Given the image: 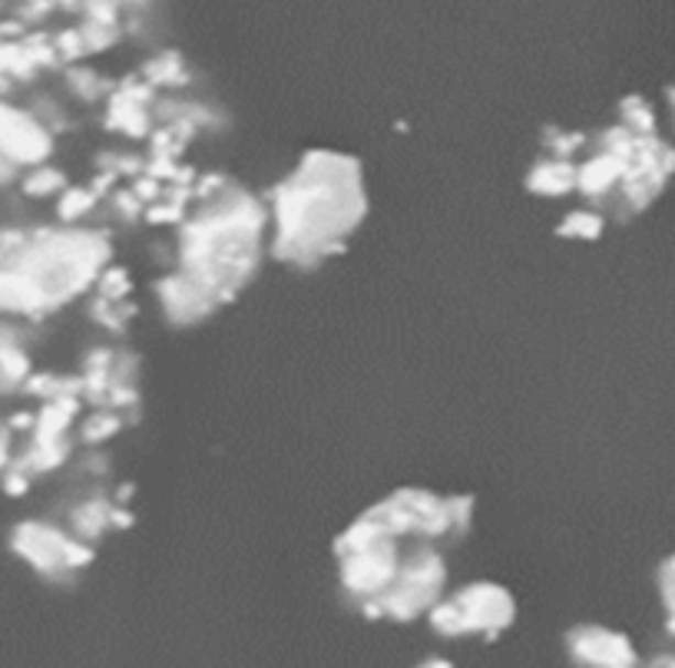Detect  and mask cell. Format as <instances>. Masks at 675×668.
Here are the masks:
<instances>
[{
    "label": "cell",
    "mask_w": 675,
    "mask_h": 668,
    "mask_svg": "<svg viewBox=\"0 0 675 668\" xmlns=\"http://www.w3.org/2000/svg\"><path fill=\"white\" fill-rule=\"evenodd\" d=\"M368 216L361 163L335 150H308L269 199V252L312 269L345 249Z\"/></svg>",
    "instance_id": "6da1fadb"
},
{
    "label": "cell",
    "mask_w": 675,
    "mask_h": 668,
    "mask_svg": "<svg viewBox=\"0 0 675 668\" xmlns=\"http://www.w3.org/2000/svg\"><path fill=\"white\" fill-rule=\"evenodd\" d=\"M269 209L242 189L209 196L179 236V275L216 305L236 298L259 272Z\"/></svg>",
    "instance_id": "7a4b0ae2"
},
{
    "label": "cell",
    "mask_w": 675,
    "mask_h": 668,
    "mask_svg": "<svg viewBox=\"0 0 675 668\" xmlns=\"http://www.w3.org/2000/svg\"><path fill=\"white\" fill-rule=\"evenodd\" d=\"M447 582V566L434 546H417L404 556L394 582L371 602V615H391V618H414L421 612H431L440 602Z\"/></svg>",
    "instance_id": "3957f363"
},
{
    "label": "cell",
    "mask_w": 675,
    "mask_h": 668,
    "mask_svg": "<svg viewBox=\"0 0 675 668\" xmlns=\"http://www.w3.org/2000/svg\"><path fill=\"white\" fill-rule=\"evenodd\" d=\"M513 615V595L497 582H473L431 609V622L440 635H497Z\"/></svg>",
    "instance_id": "277c9868"
},
{
    "label": "cell",
    "mask_w": 675,
    "mask_h": 668,
    "mask_svg": "<svg viewBox=\"0 0 675 668\" xmlns=\"http://www.w3.org/2000/svg\"><path fill=\"white\" fill-rule=\"evenodd\" d=\"M11 552L31 569L54 576L90 562V552L47 519H24L11 529Z\"/></svg>",
    "instance_id": "5b68a950"
},
{
    "label": "cell",
    "mask_w": 675,
    "mask_h": 668,
    "mask_svg": "<svg viewBox=\"0 0 675 668\" xmlns=\"http://www.w3.org/2000/svg\"><path fill=\"white\" fill-rule=\"evenodd\" d=\"M51 146L54 140L41 117L0 100V160L14 163L18 169H34L47 163Z\"/></svg>",
    "instance_id": "8992f818"
},
{
    "label": "cell",
    "mask_w": 675,
    "mask_h": 668,
    "mask_svg": "<svg viewBox=\"0 0 675 668\" xmlns=\"http://www.w3.org/2000/svg\"><path fill=\"white\" fill-rule=\"evenodd\" d=\"M569 648H573V658L589 668H629L632 665V645L622 635L596 628V625H583L569 632Z\"/></svg>",
    "instance_id": "52a82bcc"
},
{
    "label": "cell",
    "mask_w": 675,
    "mask_h": 668,
    "mask_svg": "<svg viewBox=\"0 0 675 668\" xmlns=\"http://www.w3.org/2000/svg\"><path fill=\"white\" fill-rule=\"evenodd\" d=\"M530 189H533V193H543V196H563V193L576 189V169L566 166L563 160L540 163V166L530 173Z\"/></svg>",
    "instance_id": "ba28073f"
},
{
    "label": "cell",
    "mask_w": 675,
    "mask_h": 668,
    "mask_svg": "<svg viewBox=\"0 0 675 668\" xmlns=\"http://www.w3.org/2000/svg\"><path fill=\"white\" fill-rule=\"evenodd\" d=\"M61 186H64V176L57 169H47V166H34L21 176V189L34 199L54 196V193H61Z\"/></svg>",
    "instance_id": "9c48e42d"
},
{
    "label": "cell",
    "mask_w": 675,
    "mask_h": 668,
    "mask_svg": "<svg viewBox=\"0 0 675 668\" xmlns=\"http://www.w3.org/2000/svg\"><path fill=\"white\" fill-rule=\"evenodd\" d=\"M599 229H602V222H599L596 216H589V212L569 216V219L563 222V232H566V236H596Z\"/></svg>",
    "instance_id": "30bf717a"
},
{
    "label": "cell",
    "mask_w": 675,
    "mask_h": 668,
    "mask_svg": "<svg viewBox=\"0 0 675 668\" xmlns=\"http://www.w3.org/2000/svg\"><path fill=\"white\" fill-rule=\"evenodd\" d=\"M18 176H21V169H18L14 163L0 160V189H4V186H14V183H18Z\"/></svg>",
    "instance_id": "8fae6325"
},
{
    "label": "cell",
    "mask_w": 675,
    "mask_h": 668,
    "mask_svg": "<svg viewBox=\"0 0 675 668\" xmlns=\"http://www.w3.org/2000/svg\"><path fill=\"white\" fill-rule=\"evenodd\" d=\"M424 668H450V665H447V661H440V658H434V661H427Z\"/></svg>",
    "instance_id": "7c38bea8"
}]
</instances>
